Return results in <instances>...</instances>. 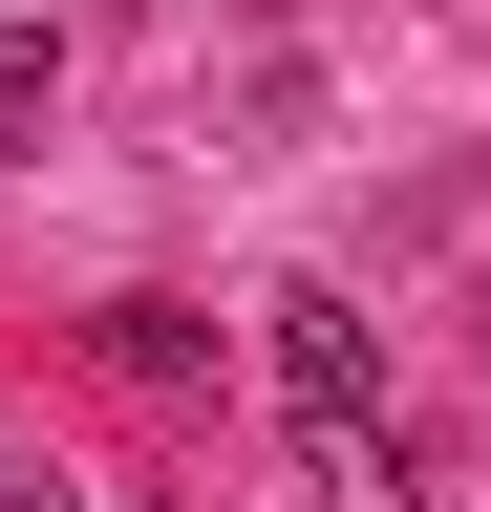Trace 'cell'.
Segmentation results:
<instances>
[{"label": "cell", "instance_id": "5", "mask_svg": "<svg viewBox=\"0 0 491 512\" xmlns=\"http://www.w3.org/2000/svg\"><path fill=\"white\" fill-rule=\"evenodd\" d=\"M0 512H65V470H22V448H0Z\"/></svg>", "mask_w": 491, "mask_h": 512}, {"label": "cell", "instance_id": "2", "mask_svg": "<svg viewBox=\"0 0 491 512\" xmlns=\"http://www.w3.org/2000/svg\"><path fill=\"white\" fill-rule=\"evenodd\" d=\"M299 470H321V512H406V448L385 427H299Z\"/></svg>", "mask_w": 491, "mask_h": 512}, {"label": "cell", "instance_id": "3", "mask_svg": "<svg viewBox=\"0 0 491 512\" xmlns=\"http://www.w3.org/2000/svg\"><path fill=\"white\" fill-rule=\"evenodd\" d=\"M43 107H65V43H43V22H0V171L43 150Z\"/></svg>", "mask_w": 491, "mask_h": 512}, {"label": "cell", "instance_id": "4", "mask_svg": "<svg viewBox=\"0 0 491 512\" xmlns=\"http://www.w3.org/2000/svg\"><path fill=\"white\" fill-rule=\"evenodd\" d=\"M107 363H129V384H193L214 342H193V299H107Z\"/></svg>", "mask_w": 491, "mask_h": 512}, {"label": "cell", "instance_id": "1", "mask_svg": "<svg viewBox=\"0 0 491 512\" xmlns=\"http://www.w3.org/2000/svg\"><path fill=\"white\" fill-rule=\"evenodd\" d=\"M257 320H278V406L299 427H385V320H363L342 278H278Z\"/></svg>", "mask_w": 491, "mask_h": 512}]
</instances>
